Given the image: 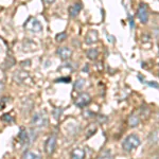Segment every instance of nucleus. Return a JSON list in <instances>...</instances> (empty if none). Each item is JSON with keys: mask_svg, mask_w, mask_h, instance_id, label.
Listing matches in <instances>:
<instances>
[{"mask_svg": "<svg viewBox=\"0 0 159 159\" xmlns=\"http://www.w3.org/2000/svg\"><path fill=\"white\" fill-rule=\"evenodd\" d=\"M61 112H63V109H61V108H55L54 110H53V117H54L56 120H58V119L61 118Z\"/></svg>", "mask_w": 159, "mask_h": 159, "instance_id": "20", "label": "nucleus"}, {"mask_svg": "<svg viewBox=\"0 0 159 159\" xmlns=\"http://www.w3.org/2000/svg\"><path fill=\"white\" fill-rule=\"evenodd\" d=\"M137 16L140 19V21L142 24H147L148 19V7L147 4L141 3L139 7H138V12H137Z\"/></svg>", "mask_w": 159, "mask_h": 159, "instance_id": "7", "label": "nucleus"}, {"mask_svg": "<svg viewBox=\"0 0 159 159\" xmlns=\"http://www.w3.org/2000/svg\"><path fill=\"white\" fill-rule=\"evenodd\" d=\"M33 129L31 130L30 133H28V130L21 127L19 130V134H18V139L20 142L22 143L24 145H29L33 140L35 139V135L33 134Z\"/></svg>", "mask_w": 159, "mask_h": 159, "instance_id": "3", "label": "nucleus"}, {"mask_svg": "<svg viewBox=\"0 0 159 159\" xmlns=\"http://www.w3.org/2000/svg\"><path fill=\"white\" fill-rule=\"evenodd\" d=\"M56 83H70L71 82V79L69 78V76H64V78H60V79H57L56 80Z\"/></svg>", "mask_w": 159, "mask_h": 159, "instance_id": "22", "label": "nucleus"}, {"mask_svg": "<svg viewBox=\"0 0 159 159\" xmlns=\"http://www.w3.org/2000/svg\"><path fill=\"white\" fill-rule=\"evenodd\" d=\"M25 29H27L28 31H30V32L39 33L43 31V25L37 19L33 18V17H30V18L25 21Z\"/></svg>", "mask_w": 159, "mask_h": 159, "instance_id": "4", "label": "nucleus"}, {"mask_svg": "<svg viewBox=\"0 0 159 159\" xmlns=\"http://www.w3.org/2000/svg\"><path fill=\"white\" fill-rule=\"evenodd\" d=\"M27 79H30V76L25 71H16L14 74V80L16 81V83H25Z\"/></svg>", "mask_w": 159, "mask_h": 159, "instance_id": "10", "label": "nucleus"}, {"mask_svg": "<svg viewBox=\"0 0 159 159\" xmlns=\"http://www.w3.org/2000/svg\"><path fill=\"white\" fill-rule=\"evenodd\" d=\"M49 123V118H48L46 111H37L32 116L31 119V124L32 126L37 127V129H43V127L48 126Z\"/></svg>", "mask_w": 159, "mask_h": 159, "instance_id": "1", "label": "nucleus"}, {"mask_svg": "<svg viewBox=\"0 0 159 159\" xmlns=\"http://www.w3.org/2000/svg\"><path fill=\"white\" fill-rule=\"evenodd\" d=\"M98 40V32L96 30H90L85 36V42L87 45H92V43H97Z\"/></svg>", "mask_w": 159, "mask_h": 159, "instance_id": "9", "label": "nucleus"}, {"mask_svg": "<svg viewBox=\"0 0 159 159\" xmlns=\"http://www.w3.org/2000/svg\"><path fill=\"white\" fill-rule=\"evenodd\" d=\"M98 55H99V52H98V50H97V49H90V50L87 51V57H88L89 60H91V61L97 60Z\"/></svg>", "mask_w": 159, "mask_h": 159, "instance_id": "16", "label": "nucleus"}, {"mask_svg": "<svg viewBox=\"0 0 159 159\" xmlns=\"http://www.w3.org/2000/svg\"><path fill=\"white\" fill-rule=\"evenodd\" d=\"M66 38H67V33H66V32H61V33H60V34L56 35L55 39H56V42L61 43V42H64Z\"/></svg>", "mask_w": 159, "mask_h": 159, "instance_id": "19", "label": "nucleus"}, {"mask_svg": "<svg viewBox=\"0 0 159 159\" xmlns=\"http://www.w3.org/2000/svg\"><path fill=\"white\" fill-rule=\"evenodd\" d=\"M56 136L55 135H51L49 138L47 139L45 143V152L47 154L48 156H51L55 151V148H56Z\"/></svg>", "mask_w": 159, "mask_h": 159, "instance_id": "5", "label": "nucleus"}, {"mask_svg": "<svg viewBox=\"0 0 159 159\" xmlns=\"http://www.w3.org/2000/svg\"><path fill=\"white\" fill-rule=\"evenodd\" d=\"M81 10H82V4L80 2L79 3H74L69 7V15L71 17H76L79 15V13L81 12Z\"/></svg>", "mask_w": 159, "mask_h": 159, "instance_id": "11", "label": "nucleus"}, {"mask_svg": "<svg viewBox=\"0 0 159 159\" xmlns=\"http://www.w3.org/2000/svg\"><path fill=\"white\" fill-rule=\"evenodd\" d=\"M141 141H140V138L138 137L137 135H129L127 136L126 138L124 139L122 143V148L125 152H132L134 148H138L140 145Z\"/></svg>", "mask_w": 159, "mask_h": 159, "instance_id": "2", "label": "nucleus"}, {"mask_svg": "<svg viewBox=\"0 0 159 159\" xmlns=\"http://www.w3.org/2000/svg\"><path fill=\"white\" fill-rule=\"evenodd\" d=\"M86 156V152L82 148H74V150L71 152V157L73 159H83L85 158Z\"/></svg>", "mask_w": 159, "mask_h": 159, "instance_id": "12", "label": "nucleus"}, {"mask_svg": "<svg viewBox=\"0 0 159 159\" xmlns=\"http://www.w3.org/2000/svg\"><path fill=\"white\" fill-rule=\"evenodd\" d=\"M2 120L7 122V123H13V122H14V119H13L11 115H9V114H4L3 116H2Z\"/></svg>", "mask_w": 159, "mask_h": 159, "instance_id": "21", "label": "nucleus"}, {"mask_svg": "<svg viewBox=\"0 0 159 159\" xmlns=\"http://www.w3.org/2000/svg\"><path fill=\"white\" fill-rule=\"evenodd\" d=\"M7 102V98H2L1 99V101H0V109H3L4 108Z\"/></svg>", "mask_w": 159, "mask_h": 159, "instance_id": "23", "label": "nucleus"}, {"mask_svg": "<svg viewBox=\"0 0 159 159\" xmlns=\"http://www.w3.org/2000/svg\"><path fill=\"white\" fill-rule=\"evenodd\" d=\"M148 142H150V144H156L159 142V129H156L151 133L148 136Z\"/></svg>", "mask_w": 159, "mask_h": 159, "instance_id": "13", "label": "nucleus"}, {"mask_svg": "<svg viewBox=\"0 0 159 159\" xmlns=\"http://www.w3.org/2000/svg\"><path fill=\"white\" fill-rule=\"evenodd\" d=\"M139 124V117L137 115H132L129 118V125L130 127H136Z\"/></svg>", "mask_w": 159, "mask_h": 159, "instance_id": "15", "label": "nucleus"}, {"mask_svg": "<svg viewBox=\"0 0 159 159\" xmlns=\"http://www.w3.org/2000/svg\"><path fill=\"white\" fill-rule=\"evenodd\" d=\"M22 157L27 158V159H33V158H34V159H39V158H42V156H40L39 154H37V153L31 152V151H27V152L24 153Z\"/></svg>", "mask_w": 159, "mask_h": 159, "instance_id": "14", "label": "nucleus"}, {"mask_svg": "<svg viewBox=\"0 0 159 159\" xmlns=\"http://www.w3.org/2000/svg\"><path fill=\"white\" fill-rule=\"evenodd\" d=\"M90 102H91V97L89 96L88 93H86V92L81 93L79 97H76L75 100H74V104H75V106L80 107V108H84V107L87 106Z\"/></svg>", "mask_w": 159, "mask_h": 159, "instance_id": "6", "label": "nucleus"}, {"mask_svg": "<svg viewBox=\"0 0 159 159\" xmlns=\"http://www.w3.org/2000/svg\"><path fill=\"white\" fill-rule=\"evenodd\" d=\"M101 157L102 158H110V157H111V153H110V151H106L105 153L102 154Z\"/></svg>", "mask_w": 159, "mask_h": 159, "instance_id": "25", "label": "nucleus"}, {"mask_svg": "<svg viewBox=\"0 0 159 159\" xmlns=\"http://www.w3.org/2000/svg\"><path fill=\"white\" fill-rule=\"evenodd\" d=\"M55 0H43V2H45L46 4H51V3H53Z\"/></svg>", "mask_w": 159, "mask_h": 159, "instance_id": "26", "label": "nucleus"}, {"mask_svg": "<svg viewBox=\"0 0 159 159\" xmlns=\"http://www.w3.org/2000/svg\"><path fill=\"white\" fill-rule=\"evenodd\" d=\"M96 132H97V126H96V125H93V124L89 125L88 129H86V138H89L90 136L93 135Z\"/></svg>", "mask_w": 159, "mask_h": 159, "instance_id": "17", "label": "nucleus"}, {"mask_svg": "<svg viewBox=\"0 0 159 159\" xmlns=\"http://www.w3.org/2000/svg\"><path fill=\"white\" fill-rule=\"evenodd\" d=\"M142 83H145V84H148V85H150V86L155 87V88H158L159 89V84L155 83V82H144V81H143Z\"/></svg>", "mask_w": 159, "mask_h": 159, "instance_id": "24", "label": "nucleus"}, {"mask_svg": "<svg viewBox=\"0 0 159 159\" xmlns=\"http://www.w3.org/2000/svg\"><path fill=\"white\" fill-rule=\"evenodd\" d=\"M85 80H83V79H80V80H78L76 81V83H75V85H74V88L76 89L78 91H80V90H82L83 89V87L85 86Z\"/></svg>", "mask_w": 159, "mask_h": 159, "instance_id": "18", "label": "nucleus"}, {"mask_svg": "<svg viewBox=\"0 0 159 159\" xmlns=\"http://www.w3.org/2000/svg\"><path fill=\"white\" fill-rule=\"evenodd\" d=\"M2 89H3V83H2V82L0 81V92L2 91Z\"/></svg>", "mask_w": 159, "mask_h": 159, "instance_id": "27", "label": "nucleus"}, {"mask_svg": "<svg viewBox=\"0 0 159 159\" xmlns=\"http://www.w3.org/2000/svg\"><path fill=\"white\" fill-rule=\"evenodd\" d=\"M56 54L60 56L61 60L66 61V60H69V58L71 57V55H72V51L67 47H61L56 50Z\"/></svg>", "mask_w": 159, "mask_h": 159, "instance_id": "8", "label": "nucleus"}]
</instances>
